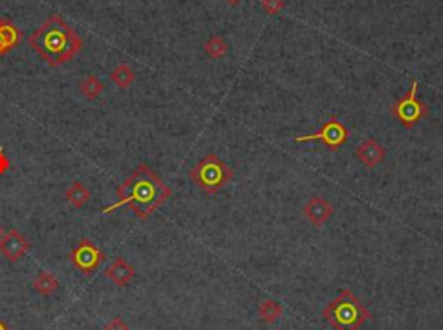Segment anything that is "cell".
I'll use <instances>...</instances> for the list:
<instances>
[{"mask_svg": "<svg viewBox=\"0 0 443 330\" xmlns=\"http://www.w3.org/2000/svg\"><path fill=\"white\" fill-rule=\"evenodd\" d=\"M225 2L229 3V6H232V7H234V6H237V3H239L241 0H225Z\"/></svg>", "mask_w": 443, "mask_h": 330, "instance_id": "23", "label": "cell"}, {"mask_svg": "<svg viewBox=\"0 0 443 330\" xmlns=\"http://www.w3.org/2000/svg\"><path fill=\"white\" fill-rule=\"evenodd\" d=\"M350 139V130L338 120L334 114H331L329 120L322 125L319 132L308 135H300V137H294L296 143H307V142H320L331 150H338L340 147H343L345 143Z\"/></svg>", "mask_w": 443, "mask_h": 330, "instance_id": "6", "label": "cell"}, {"mask_svg": "<svg viewBox=\"0 0 443 330\" xmlns=\"http://www.w3.org/2000/svg\"><path fill=\"white\" fill-rule=\"evenodd\" d=\"M0 330H9V325H7L2 318H0Z\"/></svg>", "mask_w": 443, "mask_h": 330, "instance_id": "22", "label": "cell"}, {"mask_svg": "<svg viewBox=\"0 0 443 330\" xmlns=\"http://www.w3.org/2000/svg\"><path fill=\"white\" fill-rule=\"evenodd\" d=\"M189 178L208 196H215L234 178V171L217 154H208L196 166L190 168Z\"/></svg>", "mask_w": 443, "mask_h": 330, "instance_id": "4", "label": "cell"}, {"mask_svg": "<svg viewBox=\"0 0 443 330\" xmlns=\"http://www.w3.org/2000/svg\"><path fill=\"white\" fill-rule=\"evenodd\" d=\"M262 9L270 16H276L284 9V0H262Z\"/></svg>", "mask_w": 443, "mask_h": 330, "instance_id": "19", "label": "cell"}, {"mask_svg": "<svg viewBox=\"0 0 443 330\" xmlns=\"http://www.w3.org/2000/svg\"><path fill=\"white\" fill-rule=\"evenodd\" d=\"M104 275H106L117 287H127L128 283L133 281V277H135V268H133L132 263H128L125 258L118 256L114 258L113 263L106 268Z\"/></svg>", "mask_w": 443, "mask_h": 330, "instance_id": "11", "label": "cell"}, {"mask_svg": "<svg viewBox=\"0 0 443 330\" xmlns=\"http://www.w3.org/2000/svg\"><path fill=\"white\" fill-rule=\"evenodd\" d=\"M203 50L210 59H222L229 52V45H227V42L223 40L220 35H213V37H210L204 42Z\"/></svg>", "mask_w": 443, "mask_h": 330, "instance_id": "17", "label": "cell"}, {"mask_svg": "<svg viewBox=\"0 0 443 330\" xmlns=\"http://www.w3.org/2000/svg\"><path fill=\"white\" fill-rule=\"evenodd\" d=\"M9 170H10V161L9 157H7V154L3 152L2 147H0V175L7 173Z\"/></svg>", "mask_w": 443, "mask_h": 330, "instance_id": "21", "label": "cell"}, {"mask_svg": "<svg viewBox=\"0 0 443 330\" xmlns=\"http://www.w3.org/2000/svg\"><path fill=\"white\" fill-rule=\"evenodd\" d=\"M66 201L73 207L80 210V207H84L85 204H87L90 201V190L85 187L82 182L75 180L73 184H71L66 190Z\"/></svg>", "mask_w": 443, "mask_h": 330, "instance_id": "15", "label": "cell"}, {"mask_svg": "<svg viewBox=\"0 0 443 330\" xmlns=\"http://www.w3.org/2000/svg\"><path fill=\"white\" fill-rule=\"evenodd\" d=\"M21 40H23V31L10 21L0 17V57L16 49Z\"/></svg>", "mask_w": 443, "mask_h": 330, "instance_id": "12", "label": "cell"}, {"mask_svg": "<svg viewBox=\"0 0 443 330\" xmlns=\"http://www.w3.org/2000/svg\"><path fill=\"white\" fill-rule=\"evenodd\" d=\"M30 240L21 234L20 230H16V228H10L7 234H3L2 240H0V253H2V256L9 263L20 261L30 251Z\"/></svg>", "mask_w": 443, "mask_h": 330, "instance_id": "8", "label": "cell"}, {"mask_svg": "<svg viewBox=\"0 0 443 330\" xmlns=\"http://www.w3.org/2000/svg\"><path fill=\"white\" fill-rule=\"evenodd\" d=\"M417 87H419L417 80H412L409 91L391 104V116L405 128H414L430 114L428 104L417 97Z\"/></svg>", "mask_w": 443, "mask_h": 330, "instance_id": "5", "label": "cell"}, {"mask_svg": "<svg viewBox=\"0 0 443 330\" xmlns=\"http://www.w3.org/2000/svg\"><path fill=\"white\" fill-rule=\"evenodd\" d=\"M110 80L113 81L118 88L125 91V88L132 87V84L135 81V73H133L132 68L127 66V64H118V66L111 71Z\"/></svg>", "mask_w": 443, "mask_h": 330, "instance_id": "16", "label": "cell"}, {"mask_svg": "<svg viewBox=\"0 0 443 330\" xmlns=\"http://www.w3.org/2000/svg\"><path fill=\"white\" fill-rule=\"evenodd\" d=\"M303 213L313 227L319 228L331 220V217H333L334 213V207L333 204L326 199V197L313 196L312 199L305 204Z\"/></svg>", "mask_w": 443, "mask_h": 330, "instance_id": "9", "label": "cell"}, {"mask_svg": "<svg viewBox=\"0 0 443 330\" xmlns=\"http://www.w3.org/2000/svg\"><path fill=\"white\" fill-rule=\"evenodd\" d=\"M2 237H3V228L0 227V240H2Z\"/></svg>", "mask_w": 443, "mask_h": 330, "instance_id": "24", "label": "cell"}, {"mask_svg": "<svg viewBox=\"0 0 443 330\" xmlns=\"http://www.w3.org/2000/svg\"><path fill=\"white\" fill-rule=\"evenodd\" d=\"M80 92L84 97H87L89 100L97 99L104 92V84L100 78H97L96 74H89L84 80L80 81Z\"/></svg>", "mask_w": 443, "mask_h": 330, "instance_id": "18", "label": "cell"}, {"mask_svg": "<svg viewBox=\"0 0 443 330\" xmlns=\"http://www.w3.org/2000/svg\"><path fill=\"white\" fill-rule=\"evenodd\" d=\"M117 197L118 203L106 210V213L117 207L127 206L139 220H147L154 211L160 210L170 199L172 189L147 164L140 163L130 177L118 185Z\"/></svg>", "mask_w": 443, "mask_h": 330, "instance_id": "1", "label": "cell"}, {"mask_svg": "<svg viewBox=\"0 0 443 330\" xmlns=\"http://www.w3.org/2000/svg\"><path fill=\"white\" fill-rule=\"evenodd\" d=\"M28 44L50 68L63 66L84 49V40L61 14H50L49 19L28 38Z\"/></svg>", "mask_w": 443, "mask_h": 330, "instance_id": "2", "label": "cell"}, {"mask_svg": "<svg viewBox=\"0 0 443 330\" xmlns=\"http://www.w3.org/2000/svg\"><path fill=\"white\" fill-rule=\"evenodd\" d=\"M103 330H130L128 324L125 320H121L120 317L117 318H111L106 325H104Z\"/></svg>", "mask_w": 443, "mask_h": 330, "instance_id": "20", "label": "cell"}, {"mask_svg": "<svg viewBox=\"0 0 443 330\" xmlns=\"http://www.w3.org/2000/svg\"><path fill=\"white\" fill-rule=\"evenodd\" d=\"M355 156L363 166L376 168L386 157V149L376 139H367L355 149Z\"/></svg>", "mask_w": 443, "mask_h": 330, "instance_id": "10", "label": "cell"}, {"mask_svg": "<svg viewBox=\"0 0 443 330\" xmlns=\"http://www.w3.org/2000/svg\"><path fill=\"white\" fill-rule=\"evenodd\" d=\"M284 308L277 303L276 299H265L264 303L258 306V318L264 322L265 325H272L283 317Z\"/></svg>", "mask_w": 443, "mask_h": 330, "instance_id": "14", "label": "cell"}, {"mask_svg": "<svg viewBox=\"0 0 443 330\" xmlns=\"http://www.w3.org/2000/svg\"><path fill=\"white\" fill-rule=\"evenodd\" d=\"M322 318L333 330H359L370 313L354 292L345 289L324 306Z\"/></svg>", "mask_w": 443, "mask_h": 330, "instance_id": "3", "label": "cell"}, {"mask_svg": "<svg viewBox=\"0 0 443 330\" xmlns=\"http://www.w3.org/2000/svg\"><path fill=\"white\" fill-rule=\"evenodd\" d=\"M59 285L61 283L57 281V277L54 274H50V272H40L33 278V289L40 296H52L59 289Z\"/></svg>", "mask_w": 443, "mask_h": 330, "instance_id": "13", "label": "cell"}, {"mask_svg": "<svg viewBox=\"0 0 443 330\" xmlns=\"http://www.w3.org/2000/svg\"><path fill=\"white\" fill-rule=\"evenodd\" d=\"M68 260L71 261V265H73L80 274L92 275L96 274L97 268L100 267V263H104L106 254H104L92 240L85 237V239H82L80 242H78V246L75 247V249L70 251Z\"/></svg>", "mask_w": 443, "mask_h": 330, "instance_id": "7", "label": "cell"}]
</instances>
